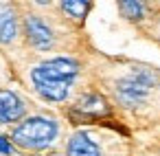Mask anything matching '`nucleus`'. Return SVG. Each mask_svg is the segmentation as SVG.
Instances as JSON below:
<instances>
[{"mask_svg": "<svg viewBox=\"0 0 160 156\" xmlns=\"http://www.w3.org/2000/svg\"><path fill=\"white\" fill-rule=\"evenodd\" d=\"M55 136H57V125L53 119H46V117L27 119L11 134V138L20 147H27V149H42V147L51 145L55 141Z\"/></svg>", "mask_w": 160, "mask_h": 156, "instance_id": "nucleus-2", "label": "nucleus"}, {"mask_svg": "<svg viewBox=\"0 0 160 156\" xmlns=\"http://www.w3.org/2000/svg\"><path fill=\"white\" fill-rule=\"evenodd\" d=\"M105 114H108V103H105V99L101 95H86L72 108V117L77 119V123L97 121V119H101Z\"/></svg>", "mask_w": 160, "mask_h": 156, "instance_id": "nucleus-4", "label": "nucleus"}, {"mask_svg": "<svg viewBox=\"0 0 160 156\" xmlns=\"http://www.w3.org/2000/svg\"><path fill=\"white\" fill-rule=\"evenodd\" d=\"M16 31H18V24H16V16L9 11V9H2L0 7V42H11L16 38Z\"/></svg>", "mask_w": 160, "mask_h": 156, "instance_id": "nucleus-8", "label": "nucleus"}, {"mask_svg": "<svg viewBox=\"0 0 160 156\" xmlns=\"http://www.w3.org/2000/svg\"><path fill=\"white\" fill-rule=\"evenodd\" d=\"M22 114H24L22 99L11 90H0V123L18 121Z\"/></svg>", "mask_w": 160, "mask_h": 156, "instance_id": "nucleus-6", "label": "nucleus"}, {"mask_svg": "<svg viewBox=\"0 0 160 156\" xmlns=\"http://www.w3.org/2000/svg\"><path fill=\"white\" fill-rule=\"evenodd\" d=\"M68 156H101V152L90 136L79 132L68 141Z\"/></svg>", "mask_w": 160, "mask_h": 156, "instance_id": "nucleus-7", "label": "nucleus"}, {"mask_svg": "<svg viewBox=\"0 0 160 156\" xmlns=\"http://www.w3.org/2000/svg\"><path fill=\"white\" fill-rule=\"evenodd\" d=\"M121 11H123L125 18H129V20H138V18H142L145 5H142V3H121Z\"/></svg>", "mask_w": 160, "mask_h": 156, "instance_id": "nucleus-10", "label": "nucleus"}, {"mask_svg": "<svg viewBox=\"0 0 160 156\" xmlns=\"http://www.w3.org/2000/svg\"><path fill=\"white\" fill-rule=\"evenodd\" d=\"M158 77L149 68H134L127 77H123L116 84V97L125 106H138L147 99L151 88L156 86Z\"/></svg>", "mask_w": 160, "mask_h": 156, "instance_id": "nucleus-3", "label": "nucleus"}, {"mask_svg": "<svg viewBox=\"0 0 160 156\" xmlns=\"http://www.w3.org/2000/svg\"><path fill=\"white\" fill-rule=\"evenodd\" d=\"M62 9H64L68 16H72V18L81 20V18L88 13L90 3H79V0H70V3H62Z\"/></svg>", "mask_w": 160, "mask_h": 156, "instance_id": "nucleus-9", "label": "nucleus"}, {"mask_svg": "<svg viewBox=\"0 0 160 156\" xmlns=\"http://www.w3.org/2000/svg\"><path fill=\"white\" fill-rule=\"evenodd\" d=\"M79 73V64L75 60H66V57H57L51 62H44L40 66L33 68L31 79L35 90L48 99V101H64L68 97V88L72 84V79Z\"/></svg>", "mask_w": 160, "mask_h": 156, "instance_id": "nucleus-1", "label": "nucleus"}, {"mask_svg": "<svg viewBox=\"0 0 160 156\" xmlns=\"http://www.w3.org/2000/svg\"><path fill=\"white\" fill-rule=\"evenodd\" d=\"M0 152H2V154H11V145H9L2 136H0Z\"/></svg>", "mask_w": 160, "mask_h": 156, "instance_id": "nucleus-11", "label": "nucleus"}, {"mask_svg": "<svg viewBox=\"0 0 160 156\" xmlns=\"http://www.w3.org/2000/svg\"><path fill=\"white\" fill-rule=\"evenodd\" d=\"M24 29H27L29 42H31L35 49H48V46H51L53 33H51V29L46 27L44 20H40V18H35V16H29L27 22H24Z\"/></svg>", "mask_w": 160, "mask_h": 156, "instance_id": "nucleus-5", "label": "nucleus"}]
</instances>
